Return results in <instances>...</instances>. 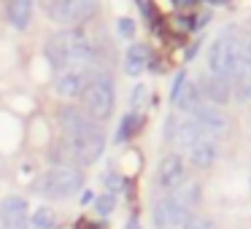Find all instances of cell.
Wrapping results in <instances>:
<instances>
[{
    "label": "cell",
    "instance_id": "12",
    "mask_svg": "<svg viewBox=\"0 0 251 229\" xmlns=\"http://www.w3.org/2000/svg\"><path fill=\"white\" fill-rule=\"evenodd\" d=\"M178 181H184V157L168 154L157 170V189H173Z\"/></svg>",
    "mask_w": 251,
    "mask_h": 229
},
{
    "label": "cell",
    "instance_id": "20",
    "mask_svg": "<svg viewBox=\"0 0 251 229\" xmlns=\"http://www.w3.org/2000/svg\"><path fill=\"white\" fill-rule=\"evenodd\" d=\"M138 124H141V114H135V111L125 114V116H122V121H119V130H116L114 143H127L132 137V132L138 130Z\"/></svg>",
    "mask_w": 251,
    "mask_h": 229
},
{
    "label": "cell",
    "instance_id": "7",
    "mask_svg": "<svg viewBox=\"0 0 251 229\" xmlns=\"http://www.w3.org/2000/svg\"><path fill=\"white\" fill-rule=\"evenodd\" d=\"M192 216H195V213L186 210L184 205H178V202L170 200V197L159 200L157 205H154V210H151L154 229H184L186 224L192 221Z\"/></svg>",
    "mask_w": 251,
    "mask_h": 229
},
{
    "label": "cell",
    "instance_id": "26",
    "mask_svg": "<svg viewBox=\"0 0 251 229\" xmlns=\"http://www.w3.org/2000/svg\"><path fill=\"white\" fill-rule=\"evenodd\" d=\"M184 87H186V70H178V73H176L173 87H170V103L178 100V94H181V89H184Z\"/></svg>",
    "mask_w": 251,
    "mask_h": 229
},
{
    "label": "cell",
    "instance_id": "1",
    "mask_svg": "<svg viewBox=\"0 0 251 229\" xmlns=\"http://www.w3.org/2000/svg\"><path fill=\"white\" fill-rule=\"evenodd\" d=\"M60 127H62V143H65L71 159L78 164H95L105 151V132L98 121H92L84 111L68 108L60 111Z\"/></svg>",
    "mask_w": 251,
    "mask_h": 229
},
{
    "label": "cell",
    "instance_id": "31",
    "mask_svg": "<svg viewBox=\"0 0 251 229\" xmlns=\"http://www.w3.org/2000/svg\"><path fill=\"white\" fill-rule=\"evenodd\" d=\"M197 49H200V38L195 41V44L189 46V49H186V60H195V54H197Z\"/></svg>",
    "mask_w": 251,
    "mask_h": 229
},
{
    "label": "cell",
    "instance_id": "17",
    "mask_svg": "<svg viewBox=\"0 0 251 229\" xmlns=\"http://www.w3.org/2000/svg\"><path fill=\"white\" fill-rule=\"evenodd\" d=\"M33 8H35V0H11L8 3V24L14 30H27L30 22H33Z\"/></svg>",
    "mask_w": 251,
    "mask_h": 229
},
{
    "label": "cell",
    "instance_id": "4",
    "mask_svg": "<svg viewBox=\"0 0 251 229\" xmlns=\"http://www.w3.org/2000/svg\"><path fill=\"white\" fill-rule=\"evenodd\" d=\"M238 60H240V38L235 35V27H227V30H222L219 38L211 44V51H208V70H211V76L232 81V76L238 73Z\"/></svg>",
    "mask_w": 251,
    "mask_h": 229
},
{
    "label": "cell",
    "instance_id": "14",
    "mask_svg": "<svg viewBox=\"0 0 251 229\" xmlns=\"http://www.w3.org/2000/svg\"><path fill=\"white\" fill-rule=\"evenodd\" d=\"M149 62H151V49H149L146 44H132L130 49L125 51V73L132 78L141 76L149 68Z\"/></svg>",
    "mask_w": 251,
    "mask_h": 229
},
{
    "label": "cell",
    "instance_id": "19",
    "mask_svg": "<svg viewBox=\"0 0 251 229\" xmlns=\"http://www.w3.org/2000/svg\"><path fill=\"white\" fill-rule=\"evenodd\" d=\"M232 97L238 103H251V70L238 68V73L232 76Z\"/></svg>",
    "mask_w": 251,
    "mask_h": 229
},
{
    "label": "cell",
    "instance_id": "29",
    "mask_svg": "<svg viewBox=\"0 0 251 229\" xmlns=\"http://www.w3.org/2000/svg\"><path fill=\"white\" fill-rule=\"evenodd\" d=\"M41 3V8L46 11V17H51V14L57 11V6H60V0H38Z\"/></svg>",
    "mask_w": 251,
    "mask_h": 229
},
{
    "label": "cell",
    "instance_id": "32",
    "mask_svg": "<svg viewBox=\"0 0 251 229\" xmlns=\"http://www.w3.org/2000/svg\"><path fill=\"white\" fill-rule=\"evenodd\" d=\"M197 0H173V6L176 8H189V6H195Z\"/></svg>",
    "mask_w": 251,
    "mask_h": 229
},
{
    "label": "cell",
    "instance_id": "6",
    "mask_svg": "<svg viewBox=\"0 0 251 229\" xmlns=\"http://www.w3.org/2000/svg\"><path fill=\"white\" fill-rule=\"evenodd\" d=\"M95 14H98V0H60L57 11L49 19L62 27H81Z\"/></svg>",
    "mask_w": 251,
    "mask_h": 229
},
{
    "label": "cell",
    "instance_id": "33",
    "mask_svg": "<svg viewBox=\"0 0 251 229\" xmlns=\"http://www.w3.org/2000/svg\"><path fill=\"white\" fill-rule=\"evenodd\" d=\"M125 229H141V224H138V216H130L127 218V227Z\"/></svg>",
    "mask_w": 251,
    "mask_h": 229
},
{
    "label": "cell",
    "instance_id": "23",
    "mask_svg": "<svg viewBox=\"0 0 251 229\" xmlns=\"http://www.w3.org/2000/svg\"><path fill=\"white\" fill-rule=\"evenodd\" d=\"M238 68L251 70V33L246 35V38H240V60H238Z\"/></svg>",
    "mask_w": 251,
    "mask_h": 229
},
{
    "label": "cell",
    "instance_id": "13",
    "mask_svg": "<svg viewBox=\"0 0 251 229\" xmlns=\"http://www.w3.org/2000/svg\"><path fill=\"white\" fill-rule=\"evenodd\" d=\"M168 137H173L181 148H186V151H189V148L202 137V132H200V127L192 121V116H189V119H181V121L170 119L168 121Z\"/></svg>",
    "mask_w": 251,
    "mask_h": 229
},
{
    "label": "cell",
    "instance_id": "2",
    "mask_svg": "<svg viewBox=\"0 0 251 229\" xmlns=\"http://www.w3.org/2000/svg\"><path fill=\"white\" fill-rule=\"evenodd\" d=\"M46 60L57 73L95 62V46L81 27H65L46 41Z\"/></svg>",
    "mask_w": 251,
    "mask_h": 229
},
{
    "label": "cell",
    "instance_id": "25",
    "mask_svg": "<svg viewBox=\"0 0 251 229\" xmlns=\"http://www.w3.org/2000/svg\"><path fill=\"white\" fill-rule=\"evenodd\" d=\"M116 30H119L122 38L132 41V35H135V22H132V19H127V17H122L119 22H116Z\"/></svg>",
    "mask_w": 251,
    "mask_h": 229
},
{
    "label": "cell",
    "instance_id": "27",
    "mask_svg": "<svg viewBox=\"0 0 251 229\" xmlns=\"http://www.w3.org/2000/svg\"><path fill=\"white\" fill-rule=\"evenodd\" d=\"M184 229H213V221L205 216H192V221L186 224Z\"/></svg>",
    "mask_w": 251,
    "mask_h": 229
},
{
    "label": "cell",
    "instance_id": "18",
    "mask_svg": "<svg viewBox=\"0 0 251 229\" xmlns=\"http://www.w3.org/2000/svg\"><path fill=\"white\" fill-rule=\"evenodd\" d=\"M176 108L178 111H184V114H192V111H197L202 105V92H200V87L197 84H189L186 81V87L181 89V94H178V100H176Z\"/></svg>",
    "mask_w": 251,
    "mask_h": 229
},
{
    "label": "cell",
    "instance_id": "21",
    "mask_svg": "<svg viewBox=\"0 0 251 229\" xmlns=\"http://www.w3.org/2000/svg\"><path fill=\"white\" fill-rule=\"evenodd\" d=\"M57 227V216L49 205H41L35 207L33 218H30V229H54Z\"/></svg>",
    "mask_w": 251,
    "mask_h": 229
},
{
    "label": "cell",
    "instance_id": "8",
    "mask_svg": "<svg viewBox=\"0 0 251 229\" xmlns=\"http://www.w3.org/2000/svg\"><path fill=\"white\" fill-rule=\"evenodd\" d=\"M189 116H192V121L200 127L202 137H208V140H216V137L227 135V130H229L227 116H224L216 105H200V108L192 111Z\"/></svg>",
    "mask_w": 251,
    "mask_h": 229
},
{
    "label": "cell",
    "instance_id": "16",
    "mask_svg": "<svg viewBox=\"0 0 251 229\" xmlns=\"http://www.w3.org/2000/svg\"><path fill=\"white\" fill-rule=\"evenodd\" d=\"M186 154H189V162L195 164L197 170H208L213 162H216V157H219L216 143L208 140V137H200V140H197V143H195V146H192Z\"/></svg>",
    "mask_w": 251,
    "mask_h": 229
},
{
    "label": "cell",
    "instance_id": "28",
    "mask_svg": "<svg viewBox=\"0 0 251 229\" xmlns=\"http://www.w3.org/2000/svg\"><path fill=\"white\" fill-rule=\"evenodd\" d=\"M105 186H108V194H116V191L125 186V181H122L116 173H105Z\"/></svg>",
    "mask_w": 251,
    "mask_h": 229
},
{
    "label": "cell",
    "instance_id": "30",
    "mask_svg": "<svg viewBox=\"0 0 251 229\" xmlns=\"http://www.w3.org/2000/svg\"><path fill=\"white\" fill-rule=\"evenodd\" d=\"M95 200H98L95 191H84V194H81V205H95Z\"/></svg>",
    "mask_w": 251,
    "mask_h": 229
},
{
    "label": "cell",
    "instance_id": "22",
    "mask_svg": "<svg viewBox=\"0 0 251 229\" xmlns=\"http://www.w3.org/2000/svg\"><path fill=\"white\" fill-rule=\"evenodd\" d=\"M95 210L100 213V216H111V213L116 210V194H103L95 200Z\"/></svg>",
    "mask_w": 251,
    "mask_h": 229
},
{
    "label": "cell",
    "instance_id": "10",
    "mask_svg": "<svg viewBox=\"0 0 251 229\" xmlns=\"http://www.w3.org/2000/svg\"><path fill=\"white\" fill-rule=\"evenodd\" d=\"M89 76H92V73H89L87 68H71V70H62L60 76H57V81H54L57 94L65 97V100L81 97L84 89H87V84H89Z\"/></svg>",
    "mask_w": 251,
    "mask_h": 229
},
{
    "label": "cell",
    "instance_id": "5",
    "mask_svg": "<svg viewBox=\"0 0 251 229\" xmlns=\"http://www.w3.org/2000/svg\"><path fill=\"white\" fill-rule=\"evenodd\" d=\"M84 186V175L78 167H73V164H57V167H51L49 173L41 178V183L35 186V191H38L41 197H46V200H68V197L78 194Z\"/></svg>",
    "mask_w": 251,
    "mask_h": 229
},
{
    "label": "cell",
    "instance_id": "3",
    "mask_svg": "<svg viewBox=\"0 0 251 229\" xmlns=\"http://www.w3.org/2000/svg\"><path fill=\"white\" fill-rule=\"evenodd\" d=\"M84 100V114L89 116L92 121H108L111 114H114L116 105V89H114V78L108 73H92L89 76V84L81 94Z\"/></svg>",
    "mask_w": 251,
    "mask_h": 229
},
{
    "label": "cell",
    "instance_id": "24",
    "mask_svg": "<svg viewBox=\"0 0 251 229\" xmlns=\"http://www.w3.org/2000/svg\"><path fill=\"white\" fill-rule=\"evenodd\" d=\"M146 94H149V89L143 87V84H138V87L132 89L130 105H132V111H135V114H138V108H143V105H146Z\"/></svg>",
    "mask_w": 251,
    "mask_h": 229
},
{
    "label": "cell",
    "instance_id": "9",
    "mask_svg": "<svg viewBox=\"0 0 251 229\" xmlns=\"http://www.w3.org/2000/svg\"><path fill=\"white\" fill-rule=\"evenodd\" d=\"M0 229H30L27 202L22 197L0 200Z\"/></svg>",
    "mask_w": 251,
    "mask_h": 229
},
{
    "label": "cell",
    "instance_id": "11",
    "mask_svg": "<svg viewBox=\"0 0 251 229\" xmlns=\"http://www.w3.org/2000/svg\"><path fill=\"white\" fill-rule=\"evenodd\" d=\"M197 87H200L202 92V100H208V103H213L219 108V105H227L229 100H232V81H227V78H219V76H202L200 81H197Z\"/></svg>",
    "mask_w": 251,
    "mask_h": 229
},
{
    "label": "cell",
    "instance_id": "15",
    "mask_svg": "<svg viewBox=\"0 0 251 229\" xmlns=\"http://www.w3.org/2000/svg\"><path fill=\"white\" fill-rule=\"evenodd\" d=\"M200 197H202V191H200V183H197V181H178V183L170 189V200H176L178 205H184L186 210H192V213L200 205Z\"/></svg>",
    "mask_w": 251,
    "mask_h": 229
}]
</instances>
